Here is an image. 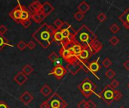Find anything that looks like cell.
I'll list each match as a JSON object with an SVG mask.
<instances>
[{
    "instance_id": "1",
    "label": "cell",
    "mask_w": 129,
    "mask_h": 108,
    "mask_svg": "<svg viewBox=\"0 0 129 108\" xmlns=\"http://www.w3.org/2000/svg\"><path fill=\"white\" fill-rule=\"evenodd\" d=\"M55 30L56 29H54L52 26L45 23L33 33L32 37L40 44L42 48L47 49L54 42L53 35Z\"/></svg>"
},
{
    "instance_id": "2",
    "label": "cell",
    "mask_w": 129,
    "mask_h": 108,
    "mask_svg": "<svg viewBox=\"0 0 129 108\" xmlns=\"http://www.w3.org/2000/svg\"><path fill=\"white\" fill-rule=\"evenodd\" d=\"M95 40L97 35L86 25H82L76 31L74 37V41L83 47H89Z\"/></svg>"
},
{
    "instance_id": "3",
    "label": "cell",
    "mask_w": 129,
    "mask_h": 108,
    "mask_svg": "<svg viewBox=\"0 0 129 108\" xmlns=\"http://www.w3.org/2000/svg\"><path fill=\"white\" fill-rule=\"evenodd\" d=\"M98 97L101 98L107 105H110L113 102L119 101L122 97V94L120 91L112 88L109 84L107 85L98 94Z\"/></svg>"
},
{
    "instance_id": "4",
    "label": "cell",
    "mask_w": 129,
    "mask_h": 108,
    "mask_svg": "<svg viewBox=\"0 0 129 108\" xmlns=\"http://www.w3.org/2000/svg\"><path fill=\"white\" fill-rule=\"evenodd\" d=\"M60 31L64 39V41L61 47H67L74 41V37L76 31L70 23H68L67 22H64L63 26L60 29Z\"/></svg>"
},
{
    "instance_id": "5",
    "label": "cell",
    "mask_w": 129,
    "mask_h": 108,
    "mask_svg": "<svg viewBox=\"0 0 129 108\" xmlns=\"http://www.w3.org/2000/svg\"><path fill=\"white\" fill-rule=\"evenodd\" d=\"M78 89L85 98H88L96 92L97 86L89 78L86 77L78 85Z\"/></svg>"
},
{
    "instance_id": "6",
    "label": "cell",
    "mask_w": 129,
    "mask_h": 108,
    "mask_svg": "<svg viewBox=\"0 0 129 108\" xmlns=\"http://www.w3.org/2000/svg\"><path fill=\"white\" fill-rule=\"evenodd\" d=\"M49 108H66L67 103L57 92H54L46 101Z\"/></svg>"
},
{
    "instance_id": "7",
    "label": "cell",
    "mask_w": 129,
    "mask_h": 108,
    "mask_svg": "<svg viewBox=\"0 0 129 108\" xmlns=\"http://www.w3.org/2000/svg\"><path fill=\"white\" fill-rule=\"evenodd\" d=\"M59 53H60V56L63 59V60L67 62V64L73 62L78 59V58L72 53V52L70 50V49L66 47H61V48L59 51Z\"/></svg>"
},
{
    "instance_id": "8",
    "label": "cell",
    "mask_w": 129,
    "mask_h": 108,
    "mask_svg": "<svg viewBox=\"0 0 129 108\" xmlns=\"http://www.w3.org/2000/svg\"><path fill=\"white\" fill-rule=\"evenodd\" d=\"M67 70L66 69V68L60 64H57L52 68L49 74L54 76L55 78L57 80H60L67 74Z\"/></svg>"
},
{
    "instance_id": "9",
    "label": "cell",
    "mask_w": 129,
    "mask_h": 108,
    "mask_svg": "<svg viewBox=\"0 0 129 108\" xmlns=\"http://www.w3.org/2000/svg\"><path fill=\"white\" fill-rule=\"evenodd\" d=\"M26 7L23 5H21L20 2H18V5L12 10L10 11L9 13V16L10 17L14 20L16 23H20V15L21 13L23 11V10Z\"/></svg>"
},
{
    "instance_id": "10",
    "label": "cell",
    "mask_w": 129,
    "mask_h": 108,
    "mask_svg": "<svg viewBox=\"0 0 129 108\" xmlns=\"http://www.w3.org/2000/svg\"><path fill=\"white\" fill-rule=\"evenodd\" d=\"M66 69L72 75L77 74L80 71V70H82V65H81V63H80V61L79 59H77L76 61H75L73 62L67 64Z\"/></svg>"
},
{
    "instance_id": "11",
    "label": "cell",
    "mask_w": 129,
    "mask_h": 108,
    "mask_svg": "<svg viewBox=\"0 0 129 108\" xmlns=\"http://www.w3.org/2000/svg\"><path fill=\"white\" fill-rule=\"evenodd\" d=\"M99 59L100 57H98L96 60L89 62V72H91L94 74V76H95L98 80H100V77L97 75V74L101 69V65L99 63Z\"/></svg>"
},
{
    "instance_id": "12",
    "label": "cell",
    "mask_w": 129,
    "mask_h": 108,
    "mask_svg": "<svg viewBox=\"0 0 129 108\" xmlns=\"http://www.w3.org/2000/svg\"><path fill=\"white\" fill-rule=\"evenodd\" d=\"M92 53L91 51L90 50L89 47H83L80 54L79 55V56L77 57L79 61H82V62H86V61H88V59L91 57L92 56Z\"/></svg>"
},
{
    "instance_id": "13",
    "label": "cell",
    "mask_w": 129,
    "mask_h": 108,
    "mask_svg": "<svg viewBox=\"0 0 129 108\" xmlns=\"http://www.w3.org/2000/svg\"><path fill=\"white\" fill-rule=\"evenodd\" d=\"M66 47L69 48L70 50L72 52V53L75 56H76V57L79 56V55L80 54V53H81V51H82V50L83 48L82 46H81L79 43L76 42L75 41L73 43H71L70 45H68L67 47Z\"/></svg>"
},
{
    "instance_id": "14",
    "label": "cell",
    "mask_w": 129,
    "mask_h": 108,
    "mask_svg": "<svg viewBox=\"0 0 129 108\" xmlns=\"http://www.w3.org/2000/svg\"><path fill=\"white\" fill-rule=\"evenodd\" d=\"M54 11V7L48 2H45L42 5V8H41V11L42 12V14L47 17L48 15H50L53 11Z\"/></svg>"
},
{
    "instance_id": "15",
    "label": "cell",
    "mask_w": 129,
    "mask_h": 108,
    "mask_svg": "<svg viewBox=\"0 0 129 108\" xmlns=\"http://www.w3.org/2000/svg\"><path fill=\"white\" fill-rule=\"evenodd\" d=\"M119 19L122 23L124 27L129 30V7L119 15Z\"/></svg>"
},
{
    "instance_id": "16",
    "label": "cell",
    "mask_w": 129,
    "mask_h": 108,
    "mask_svg": "<svg viewBox=\"0 0 129 108\" xmlns=\"http://www.w3.org/2000/svg\"><path fill=\"white\" fill-rule=\"evenodd\" d=\"M14 81L19 86H23L28 80L26 75H25L22 71H19L13 78Z\"/></svg>"
},
{
    "instance_id": "17",
    "label": "cell",
    "mask_w": 129,
    "mask_h": 108,
    "mask_svg": "<svg viewBox=\"0 0 129 108\" xmlns=\"http://www.w3.org/2000/svg\"><path fill=\"white\" fill-rule=\"evenodd\" d=\"M103 47H104L103 44L97 39L88 47H89L90 50L91 51L92 54H96V53H99L103 49Z\"/></svg>"
},
{
    "instance_id": "18",
    "label": "cell",
    "mask_w": 129,
    "mask_h": 108,
    "mask_svg": "<svg viewBox=\"0 0 129 108\" xmlns=\"http://www.w3.org/2000/svg\"><path fill=\"white\" fill-rule=\"evenodd\" d=\"M33 100V96L27 91L24 92L20 96V101L24 104V105H29L30 102Z\"/></svg>"
},
{
    "instance_id": "19",
    "label": "cell",
    "mask_w": 129,
    "mask_h": 108,
    "mask_svg": "<svg viewBox=\"0 0 129 108\" xmlns=\"http://www.w3.org/2000/svg\"><path fill=\"white\" fill-rule=\"evenodd\" d=\"M41 8H42V4L39 1H34L29 5L28 10L30 11L31 14H36L41 10Z\"/></svg>"
},
{
    "instance_id": "20",
    "label": "cell",
    "mask_w": 129,
    "mask_h": 108,
    "mask_svg": "<svg viewBox=\"0 0 129 108\" xmlns=\"http://www.w3.org/2000/svg\"><path fill=\"white\" fill-rule=\"evenodd\" d=\"M46 17L42 14V12L41 11V10L36 14H31V19L36 23H41L42 22V20L45 18Z\"/></svg>"
},
{
    "instance_id": "21",
    "label": "cell",
    "mask_w": 129,
    "mask_h": 108,
    "mask_svg": "<svg viewBox=\"0 0 129 108\" xmlns=\"http://www.w3.org/2000/svg\"><path fill=\"white\" fill-rule=\"evenodd\" d=\"M53 38H54V41L60 44H63V41H64V39L63 38V35L60 31V29H56L54 33V35H53Z\"/></svg>"
},
{
    "instance_id": "22",
    "label": "cell",
    "mask_w": 129,
    "mask_h": 108,
    "mask_svg": "<svg viewBox=\"0 0 129 108\" xmlns=\"http://www.w3.org/2000/svg\"><path fill=\"white\" fill-rule=\"evenodd\" d=\"M90 5L85 2V1H82L79 5H78V7H77V8H78V10H79V11H80V12H82V14H85V13H87L89 10H90Z\"/></svg>"
},
{
    "instance_id": "23",
    "label": "cell",
    "mask_w": 129,
    "mask_h": 108,
    "mask_svg": "<svg viewBox=\"0 0 129 108\" xmlns=\"http://www.w3.org/2000/svg\"><path fill=\"white\" fill-rule=\"evenodd\" d=\"M31 13L30 11L28 10V8H25L22 13H21V15H20V23L23 22V21H25V20H30L31 18Z\"/></svg>"
},
{
    "instance_id": "24",
    "label": "cell",
    "mask_w": 129,
    "mask_h": 108,
    "mask_svg": "<svg viewBox=\"0 0 129 108\" xmlns=\"http://www.w3.org/2000/svg\"><path fill=\"white\" fill-rule=\"evenodd\" d=\"M40 92H41V94H42L43 96L48 97V96H49V95L52 93V89H51V88L48 85L45 84V85H44V86L41 88Z\"/></svg>"
},
{
    "instance_id": "25",
    "label": "cell",
    "mask_w": 129,
    "mask_h": 108,
    "mask_svg": "<svg viewBox=\"0 0 129 108\" xmlns=\"http://www.w3.org/2000/svg\"><path fill=\"white\" fill-rule=\"evenodd\" d=\"M25 75L28 76L29 74H31L33 71H34V68L29 64H26V65H24L22 68V71H21Z\"/></svg>"
},
{
    "instance_id": "26",
    "label": "cell",
    "mask_w": 129,
    "mask_h": 108,
    "mask_svg": "<svg viewBox=\"0 0 129 108\" xmlns=\"http://www.w3.org/2000/svg\"><path fill=\"white\" fill-rule=\"evenodd\" d=\"M5 46H11V44L4 35H0V51L2 50Z\"/></svg>"
},
{
    "instance_id": "27",
    "label": "cell",
    "mask_w": 129,
    "mask_h": 108,
    "mask_svg": "<svg viewBox=\"0 0 129 108\" xmlns=\"http://www.w3.org/2000/svg\"><path fill=\"white\" fill-rule=\"evenodd\" d=\"M110 30L113 34H116L120 31V27L117 23H113L110 26Z\"/></svg>"
},
{
    "instance_id": "28",
    "label": "cell",
    "mask_w": 129,
    "mask_h": 108,
    "mask_svg": "<svg viewBox=\"0 0 129 108\" xmlns=\"http://www.w3.org/2000/svg\"><path fill=\"white\" fill-rule=\"evenodd\" d=\"M60 59V56L55 53V52H52L49 56H48V59L53 62V63H55L56 62H57V60Z\"/></svg>"
},
{
    "instance_id": "29",
    "label": "cell",
    "mask_w": 129,
    "mask_h": 108,
    "mask_svg": "<svg viewBox=\"0 0 129 108\" xmlns=\"http://www.w3.org/2000/svg\"><path fill=\"white\" fill-rule=\"evenodd\" d=\"M101 64H102V66H104L105 68H108L109 69V68L113 65V62L110 60V58H106V59H104L102 61Z\"/></svg>"
},
{
    "instance_id": "30",
    "label": "cell",
    "mask_w": 129,
    "mask_h": 108,
    "mask_svg": "<svg viewBox=\"0 0 129 108\" xmlns=\"http://www.w3.org/2000/svg\"><path fill=\"white\" fill-rule=\"evenodd\" d=\"M115 75H116V72H115L113 69H111V68H109V69L106 71V73H105V76H106L108 79H110V80L113 79V78L115 77Z\"/></svg>"
},
{
    "instance_id": "31",
    "label": "cell",
    "mask_w": 129,
    "mask_h": 108,
    "mask_svg": "<svg viewBox=\"0 0 129 108\" xmlns=\"http://www.w3.org/2000/svg\"><path fill=\"white\" fill-rule=\"evenodd\" d=\"M74 18H75L77 21L80 22V21H82V20L85 18V14H82V12H80V11H78L77 12H76V13L74 14Z\"/></svg>"
},
{
    "instance_id": "32",
    "label": "cell",
    "mask_w": 129,
    "mask_h": 108,
    "mask_svg": "<svg viewBox=\"0 0 129 108\" xmlns=\"http://www.w3.org/2000/svg\"><path fill=\"white\" fill-rule=\"evenodd\" d=\"M80 63L82 65V69L83 71H85V73H88L89 72V62H88V61H86V62L80 61Z\"/></svg>"
},
{
    "instance_id": "33",
    "label": "cell",
    "mask_w": 129,
    "mask_h": 108,
    "mask_svg": "<svg viewBox=\"0 0 129 108\" xmlns=\"http://www.w3.org/2000/svg\"><path fill=\"white\" fill-rule=\"evenodd\" d=\"M110 44L112 45V46H116L117 44H119V41H120V40H119V38H117L116 36H113L112 38H110Z\"/></svg>"
},
{
    "instance_id": "34",
    "label": "cell",
    "mask_w": 129,
    "mask_h": 108,
    "mask_svg": "<svg viewBox=\"0 0 129 108\" xmlns=\"http://www.w3.org/2000/svg\"><path fill=\"white\" fill-rule=\"evenodd\" d=\"M63 23H64V22H63V20H61L60 19H57V20H55L54 22V26L56 27V29H60L63 26Z\"/></svg>"
},
{
    "instance_id": "35",
    "label": "cell",
    "mask_w": 129,
    "mask_h": 108,
    "mask_svg": "<svg viewBox=\"0 0 129 108\" xmlns=\"http://www.w3.org/2000/svg\"><path fill=\"white\" fill-rule=\"evenodd\" d=\"M17 47L20 50L23 51V50H24L26 48V44L25 41H23V40H20V41L17 43Z\"/></svg>"
},
{
    "instance_id": "36",
    "label": "cell",
    "mask_w": 129,
    "mask_h": 108,
    "mask_svg": "<svg viewBox=\"0 0 129 108\" xmlns=\"http://www.w3.org/2000/svg\"><path fill=\"white\" fill-rule=\"evenodd\" d=\"M97 19H98V20L100 22V23H104V22H105L106 21V20H107V15L104 14V13H100L98 15V17H97Z\"/></svg>"
},
{
    "instance_id": "37",
    "label": "cell",
    "mask_w": 129,
    "mask_h": 108,
    "mask_svg": "<svg viewBox=\"0 0 129 108\" xmlns=\"http://www.w3.org/2000/svg\"><path fill=\"white\" fill-rule=\"evenodd\" d=\"M111 86H112V88H113L114 89H116L119 85H120V83L117 80H116V79H113L112 81H111V83H110V84Z\"/></svg>"
},
{
    "instance_id": "38",
    "label": "cell",
    "mask_w": 129,
    "mask_h": 108,
    "mask_svg": "<svg viewBox=\"0 0 129 108\" xmlns=\"http://www.w3.org/2000/svg\"><path fill=\"white\" fill-rule=\"evenodd\" d=\"M77 107H78V108H87V101H85V100L80 101L78 103Z\"/></svg>"
},
{
    "instance_id": "39",
    "label": "cell",
    "mask_w": 129,
    "mask_h": 108,
    "mask_svg": "<svg viewBox=\"0 0 129 108\" xmlns=\"http://www.w3.org/2000/svg\"><path fill=\"white\" fill-rule=\"evenodd\" d=\"M97 104L92 101V100H88L87 101V108H96Z\"/></svg>"
},
{
    "instance_id": "40",
    "label": "cell",
    "mask_w": 129,
    "mask_h": 108,
    "mask_svg": "<svg viewBox=\"0 0 129 108\" xmlns=\"http://www.w3.org/2000/svg\"><path fill=\"white\" fill-rule=\"evenodd\" d=\"M20 24H22V26L24 27V28H28L31 24H32V22L30 20H25V21H23L20 23Z\"/></svg>"
},
{
    "instance_id": "41",
    "label": "cell",
    "mask_w": 129,
    "mask_h": 108,
    "mask_svg": "<svg viewBox=\"0 0 129 108\" xmlns=\"http://www.w3.org/2000/svg\"><path fill=\"white\" fill-rule=\"evenodd\" d=\"M26 47H28L30 50H33V49L36 47V44H35V42H33V41H29V42L26 44Z\"/></svg>"
},
{
    "instance_id": "42",
    "label": "cell",
    "mask_w": 129,
    "mask_h": 108,
    "mask_svg": "<svg viewBox=\"0 0 129 108\" xmlns=\"http://www.w3.org/2000/svg\"><path fill=\"white\" fill-rule=\"evenodd\" d=\"M8 31V28L5 25H0V35H4L5 33H6Z\"/></svg>"
},
{
    "instance_id": "43",
    "label": "cell",
    "mask_w": 129,
    "mask_h": 108,
    "mask_svg": "<svg viewBox=\"0 0 129 108\" xmlns=\"http://www.w3.org/2000/svg\"><path fill=\"white\" fill-rule=\"evenodd\" d=\"M0 108H10L5 101H0Z\"/></svg>"
},
{
    "instance_id": "44",
    "label": "cell",
    "mask_w": 129,
    "mask_h": 108,
    "mask_svg": "<svg viewBox=\"0 0 129 108\" xmlns=\"http://www.w3.org/2000/svg\"><path fill=\"white\" fill-rule=\"evenodd\" d=\"M40 108H49L48 107V104H47V102H46V101H44V102H42L41 104H40Z\"/></svg>"
},
{
    "instance_id": "45",
    "label": "cell",
    "mask_w": 129,
    "mask_h": 108,
    "mask_svg": "<svg viewBox=\"0 0 129 108\" xmlns=\"http://www.w3.org/2000/svg\"><path fill=\"white\" fill-rule=\"evenodd\" d=\"M123 66L125 67V68L127 70V71H129V60H127L126 62H125L123 63Z\"/></svg>"
},
{
    "instance_id": "46",
    "label": "cell",
    "mask_w": 129,
    "mask_h": 108,
    "mask_svg": "<svg viewBox=\"0 0 129 108\" xmlns=\"http://www.w3.org/2000/svg\"><path fill=\"white\" fill-rule=\"evenodd\" d=\"M128 86V89H129V83H128V86Z\"/></svg>"
},
{
    "instance_id": "47",
    "label": "cell",
    "mask_w": 129,
    "mask_h": 108,
    "mask_svg": "<svg viewBox=\"0 0 129 108\" xmlns=\"http://www.w3.org/2000/svg\"><path fill=\"white\" fill-rule=\"evenodd\" d=\"M119 108H125L124 107H119Z\"/></svg>"
},
{
    "instance_id": "48",
    "label": "cell",
    "mask_w": 129,
    "mask_h": 108,
    "mask_svg": "<svg viewBox=\"0 0 129 108\" xmlns=\"http://www.w3.org/2000/svg\"><path fill=\"white\" fill-rule=\"evenodd\" d=\"M128 58H129V55H128Z\"/></svg>"
}]
</instances>
